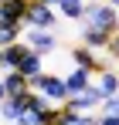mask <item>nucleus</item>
I'll use <instances>...</instances> for the list:
<instances>
[{
    "label": "nucleus",
    "mask_w": 119,
    "mask_h": 125,
    "mask_svg": "<svg viewBox=\"0 0 119 125\" xmlns=\"http://www.w3.org/2000/svg\"><path fill=\"white\" fill-rule=\"evenodd\" d=\"M85 27H99V31H112L119 34V10L109 3V0H102V3H85Z\"/></svg>",
    "instance_id": "obj_1"
},
{
    "label": "nucleus",
    "mask_w": 119,
    "mask_h": 125,
    "mask_svg": "<svg viewBox=\"0 0 119 125\" xmlns=\"http://www.w3.org/2000/svg\"><path fill=\"white\" fill-rule=\"evenodd\" d=\"M31 88H38L41 95H44L48 102H55V105H65V102H68V88H65V78H61V74L44 71V74H38V78L31 81Z\"/></svg>",
    "instance_id": "obj_2"
},
{
    "label": "nucleus",
    "mask_w": 119,
    "mask_h": 125,
    "mask_svg": "<svg viewBox=\"0 0 119 125\" xmlns=\"http://www.w3.org/2000/svg\"><path fill=\"white\" fill-rule=\"evenodd\" d=\"M55 21H58V14H55V7L51 3H41V0H31V7H27V17H24V24L27 27H55Z\"/></svg>",
    "instance_id": "obj_3"
},
{
    "label": "nucleus",
    "mask_w": 119,
    "mask_h": 125,
    "mask_svg": "<svg viewBox=\"0 0 119 125\" xmlns=\"http://www.w3.org/2000/svg\"><path fill=\"white\" fill-rule=\"evenodd\" d=\"M68 108L72 112H95V108H102V95L89 84V88H82V91H75V95H68Z\"/></svg>",
    "instance_id": "obj_4"
},
{
    "label": "nucleus",
    "mask_w": 119,
    "mask_h": 125,
    "mask_svg": "<svg viewBox=\"0 0 119 125\" xmlns=\"http://www.w3.org/2000/svg\"><path fill=\"white\" fill-rule=\"evenodd\" d=\"M72 64H75V68H85V71H92V74L105 71V61H102L92 47H85V44H82V47H72Z\"/></svg>",
    "instance_id": "obj_5"
},
{
    "label": "nucleus",
    "mask_w": 119,
    "mask_h": 125,
    "mask_svg": "<svg viewBox=\"0 0 119 125\" xmlns=\"http://www.w3.org/2000/svg\"><path fill=\"white\" fill-rule=\"evenodd\" d=\"M27 44H31L38 54H44V58H48V54L58 47V37H55L48 27H31V31H27Z\"/></svg>",
    "instance_id": "obj_6"
},
{
    "label": "nucleus",
    "mask_w": 119,
    "mask_h": 125,
    "mask_svg": "<svg viewBox=\"0 0 119 125\" xmlns=\"http://www.w3.org/2000/svg\"><path fill=\"white\" fill-rule=\"evenodd\" d=\"M31 51H34V47H31L27 41H14V44H7V47H3V61H0V68H7V71H17V68H20V61H24Z\"/></svg>",
    "instance_id": "obj_7"
},
{
    "label": "nucleus",
    "mask_w": 119,
    "mask_h": 125,
    "mask_svg": "<svg viewBox=\"0 0 119 125\" xmlns=\"http://www.w3.org/2000/svg\"><path fill=\"white\" fill-rule=\"evenodd\" d=\"M112 37H116L112 31H99V27H85V31H82V44L92 47V51H109Z\"/></svg>",
    "instance_id": "obj_8"
},
{
    "label": "nucleus",
    "mask_w": 119,
    "mask_h": 125,
    "mask_svg": "<svg viewBox=\"0 0 119 125\" xmlns=\"http://www.w3.org/2000/svg\"><path fill=\"white\" fill-rule=\"evenodd\" d=\"M3 88H7V98H20L31 91V81L20 74V71H7L3 74Z\"/></svg>",
    "instance_id": "obj_9"
},
{
    "label": "nucleus",
    "mask_w": 119,
    "mask_h": 125,
    "mask_svg": "<svg viewBox=\"0 0 119 125\" xmlns=\"http://www.w3.org/2000/svg\"><path fill=\"white\" fill-rule=\"evenodd\" d=\"M92 88L99 91L102 98H112V95H119V74L105 68V71H99V81L92 84Z\"/></svg>",
    "instance_id": "obj_10"
},
{
    "label": "nucleus",
    "mask_w": 119,
    "mask_h": 125,
    "mask_svg": "<svg viewBox=\"0 0 119 125\" xmlns=\"http://www.w3.org/2000/svg\"><path fill=\"white\" fill-rule=\"evenodd\" d=\"M20 74L27 78V81H34L38 74H44V54H38V51H31L24 61H20V68H17Z\"/></svg>",
    "instance_id": "obj_11"
},
{
    "label": "nucleus",
    "mask_w": 119,
    "mask_h": 125,
    "mask_svg": "<svg viewBox=\"0 0 119 125\" xmlns=\"http://www.w3.org/2000/svg\"><path fill=\"white\" fill-rule=\"evenodd\" d=\"M92 84V71H85V68H72V74H65V88H68V95H75L82 88H89Z\"/></svg>",
    "instance_id": "obj_12"
},
{
    "label": "nucleus",
    "mask_w": 119,
    "mask_h": 125,
    "mask_svg": "<svg viewBox=\"0 0 119 125\" xmlns=\"http://www.w3.org/2000/svg\"><path fill=\"white\" fill-rule=\"evenodd\" d=\"M85 3L89 0H58V14L68 21H82L85 17Z\"/></svg>",
    "instance_id": "obj_13"
},
{
    "label": "nucleus",
    "mask_w": 119,
    "mask_h": 125,
    "mask_svg": "<svg viewBox=\"0 0 119 125\" xmlns=\"http://www.w3.org/2000/svg\"><path fill=\"white\" fill-rule=\"evenodd\" d=\"M20 115H24V95H20V98H3V102H0V118L17 122Z\"/></svg>",
    "instance_id": "obj_14"
},
{
    "label": "nucleus",
    "mask_w": 119,
    "mask_h": 125,
    "mask_svg": "<svg viewBox=\"0 0 119 125\" xmlns=\"http://www.w3.org/2000/svg\"><path fill=\"white\" fill-rule=\"evenodd\" d=\"M48 105H51V102H48V98L41 95L38 88H31V91L24 95V112H44Z\"/></svg>",
    "instance_id": "obj_15"
},
{
    "label": "nucleus",
    "mask_w": 119,
    "mask_h": 125,
    "mask_svg": "<svg viewBox=\"0 0 119 125\" xmlns=\"http://www.w3.org/2000/svg\"><path fill=\"white\" fill-rule=\"evenodd\" d=\"M0 7H7V10H10L17 21H24V17H27V7H31V0H3Z\"/></svg>",
    "instance_id": "obj_16"
},
{
    "label": "nucleus",
    "mask_w": 119,
    "mask_h": 125,
    "mask_svg": "<svg viewBox=\"0 0 119 125\" xmlns=\"http://www.w3.org/2000/svg\"><path fill=\"white\" fill-rule=\"evenodd\" d=\"M20 41V24H14V27H0V47H7V44Z\"/></svg>",
    "instance_id": "obj_17"
},
{
    "label": "nucleus",
    "mask_w": 119,
    "mask_h": 125,
    "mask_svg": "<svg viewBox=\"0 0 119 125\" xmlns=\"http://www.w3.org/2000/svg\"><path fill=\"white\" fill-rule=\"evenodd\" d=\"M102 115H119V95L102 98Z\"/></svg>",
    "instance_id": "obj_18"
},
{
    "label": "nucleus",
    "mask_w": 119,
    "mask_h": 125,
    "mask_svg": "<svg viewBox=\"0 0 119 125\" xmlns=\"http://www.w3.org/2000/svg\"><path fill=\"white\" fill-rule=\"evenodd\" d=\"M68 125H95V118H92L89 112H75V115H72V122H68Z\"/></svg>",
    "instance_id": "obj_19"
},
{
    "label": "nucleus",
    "mask_w": 119,
    "mask_h": 125,
    "mask_svg": "<svg viewBox=\"0 0 119 125\" xmlns=\"http://www.w3.org/2000/svg\"><path fill=\"white\" fill-rule=\"evenodd\" d=\"M95 125H119V115H95Z\"/></svg>",
    "instance_id": "obj_20"
},
{
    "label": "nucleus",
    "mask_w": 119,
    "mask_h": 125,
    "mask_svg": "<svg viewBox=\"0 0 119 125\" xmlns=\"http://www.w3.org/2000/svg\"><path fill=\"white\" fill-rule=\"evenodd\" d=\"M109 54H112V58H119V34L112 37V44H109Z\"/></svg>",
    "instance_id": "obj_21"
},
{
    "label": "nucleus",
    "mask_w": 119,
    "mask_h": 125,
    "mask_svg": "<svg viewBox=\"0 0 119 125\" xmlns=\"http://www.w3.org/2000/svg\"><path fill=\"white\" fill-rule=\"evenodd\" d=\"M7 98V88H3V78H0V102Z\"/></svg>",
    "instance_id": "obj_22"
},
{
    "label": "nucleus",
    "mask_w": 119,
    "mask_h": 125,
    "mask_svg": "<svg viewBox=\"0 0 119 125\" xmlns=\"http://www.w3.org/2000/svg\"><path fill=\"white\" fill-rule=\"evenodd\" d=\"M41 3H51V7H58V0H41Z\"/></svg>",
    "instance_id": "obj_23"
},
{
    "label": "nucleus",
    "mask_w": 119,
    "mask_h": 125,
    "mask_svg": "<svg viewBox=\"0 0 119 125\" xmlns=\"http://www.w3.org/2000/svg\"><path fill=\"white\" fill-rule=\"evenodd\" d=\"M109 3H112V7H116V10H119V0H109Z\"/></svg>",
    "instance_id": "obj_24"
},
{
    "label": "nucleus",
    "mask_w": 119,
    "mask_h": 125,
    "mask_svg": "<svg viewBox=\"0 0 119 125\" xmlns=\"http://www.w3.org/2000/svg\"><path fill=\"white\" fill-rule=\"evenodd\" d=\"M0 61H3V47H0Z\"/></svg>",
    "instance_id": "obj_25"
}]
</instances>
